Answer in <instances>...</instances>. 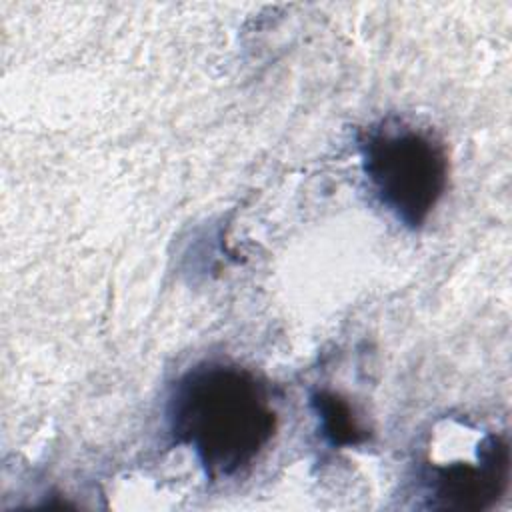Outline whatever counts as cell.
<instances>
[{
    "label": "cell",
    "mask_w": 512,
    "mask_h": 512,
    "mask_svg": "<svg viewBox=\"0 0 512 512\" xmlns=\"http://www.w3.org/2000/svg\"><path fill=\"white\" fill-rule=\"evenodd\" d=\"M166 418L172 438L192 450L212 480L246 470L278 426L264 382L246 368L222 362H204L180 376Z\"/></svg>",
    "instance_id": "1"
},
{
    "label": "cell",
    "mask_w": 512,
    "mask_h": 512,
    "mask_svg": "<svg viewBox=\"0 0 512 512\" xmlns=\"http://www.w3.org/2000/svg\"><path fill=\"white\" fill-rule=\"evenodd\" d=\"M362 172L378 202L404 226L420 228L448 186V154L426 130L386 118L358 140Z\"/></svg>",
    "instance_id": "2"
},
{
    "label": "cell",
    "mask_w": 512,
    "mask_h": 512,
    "mask_svg": "<svg viewBox=\"0 0 512 512\" xmlns=\"http://www.w3.org/2000/svg\"><path fill=\"white\" fill-rule=\"evenodd\" d=\"M510 448L502 434H486L474 460L426 464L422 484L428 506L438 510L490 508L508 486Z\"/></svg>",
    "instance_id": "3"
},
{
    "label": "cell",
    "mask_w": 512,
    "mask_h": 512,
    "mask_svg": "<svg viewBox=\"0 0 512 512\" xmlns=\"http://www.w3.org/2000/svg\"><path fill=\"white\" fill-rule=\"evenodd\" d=\"M310 406L316 414L324 440L334 448L356 446L368 438L360 426L350 402L332 390H318L310 396Z\"/></svg>",
    "instance_id": "4"
}]
</instances>
